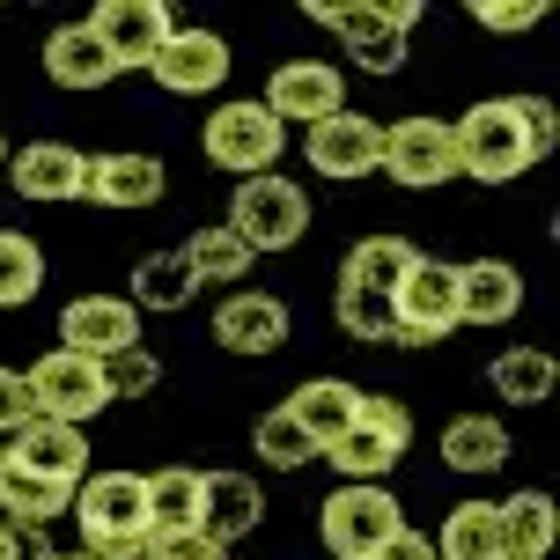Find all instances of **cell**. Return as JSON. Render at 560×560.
<instances>
[{"label":"cell","instance_id":"obj_1","mask_svg":"<svg viewBox=\"0 0 560 560\" xmlns=\"http://www.w3.org/2000/svg\"><path fill=\"white\" fill-rule=\"evenodd\" d=\"M67 516L82 524V553L148 560V487H140V472H89L74 487Z\"/></svg>","mask_w":560,"mask_h":560},{"label":"cell","instance_id":"obj_2","mask_svg":"<svg viewBox=\"0 0 560 560\" xmlns=\"http://www.w3.org/2000/svg\"><path fill=\"white\" fill-rule=\"evenodd\" d=\"M450 133H457V177H479V185H509V177H524V170L538 163L516 96H487V104H472Z\"/></svg>","mask_w":560,"mask_h":560},{"label":"cell","instance_id":"obj_3","mask_svg":"<svg viewBox=\"0 0 560 560\" xmlns=\"http://www.w3.org/2000/svg\"><path fill=\"white\" fill-rule=\"evenodd\" d=\"M280 148H288V126H280L258 96H229V104H214L207 126H199V155L214 170H229V177H266V170L280 163Z\"/></svg>","mask_w":560,"mask_h":560},{"label":"cell","instance_id":"obj_4","mask_svg":"<svg viewBox=\"0 0 560 560\" xmlns=\"http://www.w3.org/2000/svg\"><path fill=\"white\" fill-rule=\"evenodd\" d=\"M392 532H406V509H398V494L384 479H369V487L347 479V487H332L325 509H317V538H325V553H339V560H376Z\"/></svg>","mask_w":560,"mask_h":560},{"label":"cell","instance_id":"obj_5","mask_svg":"<svg viewBox=\"0 0 560 560\" xmlns=\"http://www.w3.org/2000/svg\"><path fill=\"white\" fill-rule=\"evenodd\" d=\"M229 229L252 244V258L258 252H295L310 236V192L295 185V177H244L236 185V199H229Z\"/></svg>","mask_w":560,"mask_h":560},{"label":"cell","instance_id":"obj_6","mask_svg":"<svg viewBox=\"0 0 560 560\" xmlns=\"http://www.w3.org/2000/svg\"><path fill=\"white\" fill-rule=\"evenodd\" d=\"M406 450H413V413H406L398 398H384V392H362L354 428H347L339 443H325V457H332V472H347V479L369 487L376 472H392Z\"/></svg>","mask_w":560,"mask_h":560},{"label":"cell","instance_id":"obj_7","mask_svg":"<svg viewBox=\"0 0 560 560\" xmlns=\"http://www.w3.org/2000/svg\"><path fill=\"white\" fill-rule=\"evenodd\" d=\"M398 339L392 347H443L450 332H457V266L450 258H413V273L398 280Z\"/></svg>","mask_w":560,"mask_h":560},{"label":"cell","instance_id":"obj_8","mask_svg":"<svg viewBox=\"0 0 560 560\" xmlns=\"http://www.w3.org/2000/svg\"><path fill=\"white\" fill-rule=\"evenodd\" d=\"M384 177L406 185V192H428V185H450L457 177V133L450 118H398L384 126Z\"/></svg>","mask_w":560,"mask_h":560},{"label":"cell","instance_id":"obj_9","mask_svg":"<svg viewBox=\"0 0 560 560\" xmlns=\"http://www.w3.org/2000/svg\"><path fill=\"white\" fill-rule=\"evenodd\" d=\"M303 15L339 30V45L362 59L369 74H398V67H406V37L392 30V8H384V0H310Z\"/></svg>","mask_w":560,"mask_h":560},{"label":"cell","instance_id":"obj_10","mask_svg":"<svg viewBox=\"0 0 560 560\" xmlns=\"http://www.w3.org/2000/svg\"><path fill=\"white\" fill-rule=\"evenodd\" d=\"M30 398H37V420H67V428H82L89 413L112 406L96 362H89V354H67V347H52V354L30 362Z\"/></svg>","mask_w":560,"mask_h":560},{"label":"cell","instance_id":"obj_11","mask_svg":"<svg viewBox=\"0 0 560 560\" xmlns=\"http://www.w3.org/2000/svg\"><path fill=\"white\" fill-rule=\"evenodd\" d=\"M170 0H104L96 15H89V37L112 52L118 74H133V67H148V59L163 52V37H170Z\"/></svg>","mask_w":560,"mask_h":560},{"label":"cell","instance_id":"obj_12","mask_svg":"<svg viewBox=\"0 0 560 560\" xmlns=\"http://www.w3.org/2000/svg\"><path fill=\"white\" fill-rule=\"evenodd\" d=\"M303 155L317 177H369V170L384 163V126L369 112H332L303 133Z\"/></svg>","mask_w":560,"mask_h":560},{"label":"cell","instance_id":"obj_13","mask_svg":"<svg viewBox=\"0 0 560 560\" xmlns=\"http://www.w3.org/2000/svg\"><path fill=\"white\" fill-rule=\"evenodd\" d=\"M229 37H214V30H170L163 52L148 59V74L170 89V96H214V89L229 82Z\"/></svg>","mask_w":560,"mask_h":560},{"label":"cell","instance_id":"obj_14","mask_svg":"<svg viewBox=\"0 0 560 560\" xmlns=\"http://www.w3.org/2000/svg\"><path fill=\"white\" fill-rule=\"evenodd\" d=\"M59 347L89 354V362L126 354V347H140V310L126 295H74V303L59 310Z\"/></svg>","mask_w":560,"mask_h":560},{"label":"cell","instance_id":"obj_15","mask_svg":"<svg viewBox=\"0 0 560 560\" xmlns=\"http://www.w3.org/2000/svg\"><path fill=\"white\" fill-rule=\"evenodd\" d=\"M266 112L288 126V118H303V126H317V118L347 112V82H339V67H325V59H280L273 82H266V96H258Z\"/></svg>","mask_w":560,"mask_h":560},{"label":"cell","instance_id":"obj_16","mask_svg":"<svg viewBox=\"0 0 560 560\" xmlns=\"http://www.w3.org/2000/svg\"><path fill=\"white\" fill-rule=\"evenodd\" d=\"M0 457H8L15 472L59 479V487H82V479H89V435H82V428H67V420H30V428H15Z\"/></svg>","mask_w":560,"mask_h":560},{"label":"cell","instance_id":"obj_17","mask_svg":"<svg viewBox=\"0 0 560 560\" xmlns=\"http://www.w3.org/2000/svg\"><path fill=\"white\" fill-rule=\"evenodd\" d=\"M82 170H89V155L67 148V140H23V148H8V185L23 199H45V207L82 199Z\"/></svg>","mask_w":560,"mask_h":560},{"label":"cell","instance_id":"obj_18","mask_svg":"<svg viewBox=\"0 0 560 560\" xmlns=\"http://www.w3.org/2000/svg\"><path fill=\"white\" fill-rule=\"evenodd\" d=\"M163 185H170L163 155H140V148L89 155V170H82V199H96V207H155Z\"/></svg>","mask_w":560,"mask_h":560},{"label":"cell","instance_id":"obj_19","mask_svg":"<svg viewBox=\"0 0 560 560\" xmlns=\"http://www.w3.org/2000/svg\"><path fill=\"white\" fill-rule=\"evenodd\" d=\"M258 516H266V487L252 472H199V532L214 538V546L252 538Z\"/></svg>","mask_w":560,"mask_h":560},{"label":"cell","instance_id":"obj_20","mask_svg":"<svg viewBox=\"0 0 560 560\" xmlns=\"http://www.w3.org/2000/svg\"><path fill=\"white\" fill-rule=\"evenodd\" d=\"M516 310H524V273L509 258L457 266V325H509Z\"/></svg>","mask_w":560,"mask_h":560},{"label":"cell","instance_id":"obj_21","mask_svg":"<svg viewBox=\"0 0 560 560\" xmlns=\"http://www.w3.org/2000/svg\"><path fill=\"white\" fill-rule=\"evenodd\" d=\"M288 303L280 295H258V288H244V295H229L222 310H214V339H222L229 354H273L280 339H288Z\"/></svg>","mask_w":560,"mask_h":560},{"label":"cell","instance_id":"obj_22","mask_svg":"<svg viewBox=\"0 0 560 560\" xmlns=\"http://www.w3.org/2000/svg\"><path fill=\"white\" fill-rule=\"evenodd\" d=\"M45 74H52L59 89H74V96H89V89H112V82H118L112 52L89 37V23H59L52 37H45Z\"/></svg>","mask_w":560,"mask_h":560},{"label":"cell","instance_id":"obj_23","mask_svg":"<svg viewBox=\"0 0 560 560\" xmlns=\"http://www.w3.org/2000/svg\"><path fill=\"white\" fill-rule=\"evenodd\" d=\"M192 295H199V273H192V258L185 252H148L133 266V280H126V303L148 317H177V310H192Z\"/></svg>","mask_w":560,"mask_h":560},{"label":"cell","instance_id":"obj_24","mask_svg":"<svg viewBox=\"0 0 560 560\" xmlns=\"http://www.w3.org/2000/svg\"><path fill=\"white\" fill-rule=\"evenodd\" d=\"M288 413L303 420L310 435H317V450H325V443H339V435L354 428V413H362V392H354L347 376H310V384H295Z\"/></svg>","mask_w":560,"mask_h":560},{"label":"cell","instance_id":"obj_25","mask_svg":"<svg viewBox=\"0 0 560 560\" xmlns=\"http://www.w3.org/2000/svg\"><path fill=\"white\" fill-rule=\"evenodd\" d=\"M509 450L516 443H509V428L494 413H457L443 428V465L450 472H502Z\"/></svg>","mask_w":560,"mask_h":560},{"label":"cell","instance_id":"obj_26","mask_svg":"<svg viewBox=\"0 0 560 560\" xmlns=\"http://www.w3.org/2000/svg\"><path fill=\"white\" fill-rule=\"evenodd\" d=\"M494 516H502V560H546V553H553L560 516H553V502H546L538 487H524V494L494 502Z\"/></svg>","mask_w":560,"mask_h":560},{"label":"cell","instance_id":"obj_27","mask_svg":"<svg viewBox=\"0 0 560 560\" xmlns=\"http://www.w3.org/2000/svg\"><path fill=\"white\" fill-rule=\"evenodd\" d=\"M413 244L406 236H362L347 266H339V288H369V295H398V280L413 273Z\"/></svg>","mask_w":560,"mask_h":560},{"label":"cell","instance_id":"obj_28","mask_svg":"<svg viewBox=\"0 0 560 560\" xmlns=\"http://www.w3.org/2000/svg\"><path fill=\"white\" fill-rule=\"evenodd\" d=\"M435 560H502V516L494 502H457L443 516V538H428Z\"/></svg>","mask_w":560,"mask_h":560},{"label":"cell","instance_id":"obj_29","mask_svg":"<svg viewBox=\"0 0 560 560\" xmlns=\"http://www.w3.org/2000/svg\"><path fill=\"white\" fill-rule=\"evenodd\" d=\"M487 384L502 392V406H546L560 376H553V354L546 347H509V354L487 362Z\"/></svg>","mask_w":560,"mask_h":560},{"label":"cell","instance_id":"obj_30","mask_svg":"<svg viewBox=\"0 0 560 560\" xmlns=\"http://www.w3.org/2000/svg\"><path fill=\"white\" fill-rule=\"evenodd\" d=\"M252 450H258V465H266V472H303V465H317V457H325V450H317V435H310L288 406H273V413L252 420Z\"/></svg>","mask_w":560,"mask_h":560},{"label":"cell","instance_id":"obj_31","mask_svg":"<svg viewBox=\"0 0 560 560\" xmlns=\"http://www.w3.org/2000/svg\"><path fill=\"white\" fill-rule=\"evenodd\" d=\"M140 487H148V532H199V472L192 465H163Z\"/></svg>","mask_w":560,"mask_h":560},{"label":"cell","instance_id":"obj_32","mask_svg":"<svg viewBox=\"0 0 560 560\" xmlns=\"http://www.w3.org/2000/svg\"><path fill=\"white\" fill-rule=\"evenodd\" d=\"M74 509V487H59V479H37V472H15L8 465V479H0V516L8 524H52V516H67Z\"/></svg>","mask_w":560,"mask_h":560},{"label":"cell","instance_id":"obj_33","mask_svg":"<svg viewBox=\"0 0 560 560\" xmlns=\"http://www.w3.org/2000/svg\"><path fill=\"white\" fill-rule=\"evenodd\" d=\"M177 252L192 258L199 288H207V280H229V288H236V280L252 273V244H244V236H236L229 222H222V229H199V236H185Z\"/></svg>","mask_w":560,"mask_h":560},{"label":"cell","instance_id":"obj_34","mask_svg":"<svg viewBox=\"0 0 560 560\" xmlns=\"http://www.w3.org/2000/svg\"><path fill=\"white\" fill-rule=\"evenodd\" d=\"M45 288V252L23 229H0V310H23Z\"/></svg>","mask_w":560,"mask_h":560},{"label":"cell","instance_id":"obj_35","mask_svg":"<svg viewBox=\"0 0 560 560\" xmlns=\"http://www.w3.org/2000/svg\"><path fill=\"white\" fill-rule=\"evenodd\" d=\"M332 317H339V332L369 339V347H392V339H398V310H392V295H369V288H339Z\"/></svg>","mask_w":560,"mask_h":560},{"label":"cell","instance_id":"obj_36","mask_svg":"<svg viewBox=\"0 0 560 560\" xmlns=\"http://www.w3.org/2000/svg\"><path fill=\"white\" fill-rule=\"evenodd\" d=\"M96 376H104V398H148L163 384V362H155L148 347H126V354H104Z\"/></svg>","mask_w":560,"mask_h":560},{"label":"cell","instance_id":"obj_37","mask_svg":"<svg viewBox=\"0 0 560 560\" xmlns=\"http://www.w3.org/2000/svg\"><path fill=\"white\" fill-rule=\"evenodd\" d=\"M472 23L494 30V37H516V30L546 23V0H472Z\"/></svg>","mask_w":560,"mask_h":560},{"label":"cell","instance_id":"obj_38","mask_svg":"<svg viewBox=\"0 0 560 560\" xmlns=\"http://www.w3.org/2000/svg\"><path fill=\"white\" fill-rule=\"evenodd\" d=\"M148 560H229V546L207 532H148Z\"/></svg>","mask_w":560,"mask_h":560},{"label":"cell","instance_id":"obj_39","mask_svg":"<svg viewBox=\"0 0 560 560\" xmlns=\"http://www.w3.org/2000/svg\"><path fill=\"white\" fill-rule=\"evenodd\" d=\"M516 112H524V133H532V155L546 163V155L560 148V112L546 104V96H516Z\"/></svg>","mask_w":560,"mask_h":560},{"label":"cell","instance_id":"obj_40","mask_svg":"<svg viewBox=\"0 0 560 560\" xmlns=\"http://www.w3.org/2000/svg\"><path fill=\"white\" fill-rule=\"evenodd\" d=\"M30 420H37L30 376H15V369H0V435H15V428H30Z\"/></svg>","mask_w":560,"mask_h":560},{"label":"cell","instance_id":"obj_41","mask_svg":"<svg viewBox=\"0 0 560 560\" xmlns=\"http://www.w3.org/2000/svg\"><path fill=\"white\" fill-rule=\"evenodd\" d=\"M0 560H52V532H37V524H8V516H0Z\"/></svg>","mask_w":560,"mask_h":560},{"label":"cell","instance_id":"obj_42","mask_svg":"<svg viewBox=\"0 0 560 560\" xmlns=\"http://www.w3.org/2000/svg\"><path fill=\"white\" fill-rule=\"evenodd\" d=\"M376 560H435V546H428V538H420V532H392V538H384V553H376Z\"/></svg>","mask_w":560,"mask_h":560},{"label":"cell","instance_id":"obj_43","mask_svg":"<svg viewBox=\"0 0 560 560\" xmlns=\"http://www.w3.org/2000/svg\"><path fill=\"white\" fill-rule=\"evenodd\" d=\"M384 8H392V30H398V37H406V30H413L420 15H428V8H420V0H384Z\"/></svg>","mask_w":560,"mask_h":560},{"label":"cell","instance_id":"obj_44","mask_svg":"<svg viewBox=\"0 0 560 560\" xmlns=\"http://www.w3.org/2000/svg\"><path fill=\"white\" fill-rule=\"evenodd\" d=\"M52 560H96V553H82V546H74V553H52Z\"/></svg>","mask_w":560,"mask_h":560},{"label":"cell","instance_id":"obj_45","mask_svg":"<svg viewBox=\"0 0 560 560\" xmlns=\"http://www.w3.org/2000/svg\"><path fill=\"white\" fill-rule=\"evenodd\" d=\"M0 170H8V133H0Z\"/></svg>","mask_w":560,"mask_h":560},{"label":"cell","instance_id":"obj_46","mask_svg":"<svg viewBox=\"0 0 560 560\" xmlns=\"http://www.w3.org/2000/svg\"><path fill=\"white\" fill-rule=\"evenodd\" d=\"M0 479H8V457H0Z\"/></svg>","mask_w":560,"mask_h":560}]
</instances>
